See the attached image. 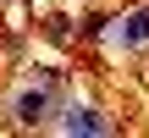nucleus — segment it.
Masks as SVG:
<instances>
[{"label": "nucleus", "instance_id": "obj_1", "mask_svg": "<svg viewBox=\"0 0 149 138\" xmlns=\"http://www.w3.org/2000/svg\"><path fill=\"white\" fill-rule=\"evenodd\" d=\"M61 105H66V72L61 66H39L11 94V122L17 127H50L61 116Z\"/></svg>", "mask_w": 149, "mask_h": 138}, {"label": "nucleus", "instance_id": "obj_2", "mask_svg": "<svg viewBox=\"0 0 149 138\" xmlns=\"http://www.w3.org/2000/svg\"><path fill=\"white\" fill-rule=\"evenodd\" d=\"M50 127H55V133H94V138H100V133H116V122H111L100 105H83V100H66L61 116H55Z\"/></svg>", "mask_w": 149, "mask_h": 138}, {"label": "nucleus", "instance_id": "obj_3", "mask_svg": "<svg viewBox=\"0 0 149 138\" xmlns=\"http://www.w3.org/2000/svg\"><path fill=\"white\" fill-rule=\"evenodd\" d=\"M111 28H116V50H127V55L149 50V6H127Z\"/></svg>", "mask_w": 149, "mask_h": 138}, {"label": "nucleus", "instance_id": "obj_4", "mask_svg": "<svg viewBox=\"0 0 149 138\" xmlns=\"http://www.w3.org/2000/svg\"><path fill=\"white\" fill-rule=\"evenodd\" d=\"M44 39H50V44H66V39H72V17L50 11V17H44Z\"/></svg>", "mask_w": 149, "mask_h": 138}, {"label": "nucleus", "instance_id": "obj_5", "mask_svg": "<svg viewBox=\"0 0 149 138\" xmlns=\"http://www.w3.org/2000/svg\"><path fill=\"white\" fill-rule=\"evenodd\" d=\"M105 28H111V17H100V11L83 17V39H105Z\"/></svg>", "mask_w": 149, "mask_h": 138}, {"label": "nucleus", "instance_id": "obj_6", "mask_svg": "<svg viewBox=\"0 0 149 138\" xmlns=\"http://www.w3.org/2000/svg\"><path fill=\"white\" fill-rule=\"evenodd\" d=\"M6 6H17V0H6Z\"/></svg>", "mask_w": 149, "mask_h": 138}]
</instances>
